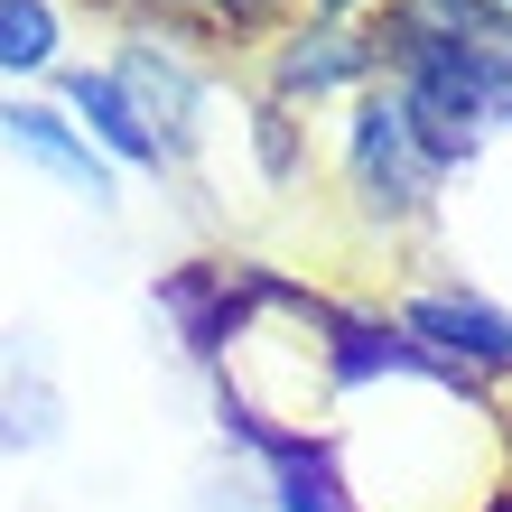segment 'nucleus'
<instances>
[{
  "label": "nucleus",
  "mask_w": 512,
  "mask_h": 512,
  "mask_svg": "<svg viewBox=\"0 0 512 512\" xmlns=\"http://www.w3.org/2000/svg\"><path fill=\"white\" fill-rule=\"evenodd\" d=\"M364 28L382 56V84L419 122L466 131V140L512 131V19H503V0H391Z\"/></svg>",
  "instance_id": "obj_1"
},
{
  "label": "nucleus",
  "mask_w": 512,
  "mask_h": 512,
  "mask_svg": "<svg viewBox=\"0 0 512 512\" xmlns=\"http://www.w3.org/2000/svg\"><path fill=\"white\" fill-rule=\"evenodd\" d=\"M475 168H485V140L419 122L382 75H373L354 103H336V187H345V205H354V224L382 233V243L438 224L447 187L475 177Z\"/></svg>",
  "instance_id": "obj_2"
},
{
  "label": "nucleus",
  "mask_w": 512,
  "mask_h": 512,
  "mask_svg": "<svg viewBox=\"0 0 512 512\" xmlns=\"http://www.w3.org/2000/svg\"><path fill=\"white\" fill-rule=\"evenodd\" d=\"M373 75H382V56H373V28H364V19L289 10V19L261 38V84H252V94L280 103L289 122H298V112H336V103H354Z\"/></svg>",
  "instance_id": "obj_3"
},
{
  "label": "nucleus",
  "mask_w": 512,
  "mask_h": 512,
  "mask_svg": "<svg viewBox=\"0 0 512 512\" xmlns=\"http://www.w3.org/2000/svg\"><path fill=\"white\" fill-rule=\"evenodd\" d=\"M391 326L457 382H503L512 373V308L485 298L475 280H419L391 298Z\"/></svg>",
  "instance_id": "obj_4"
},
{
  "label": "nucleus",
  "mask_w": 512,
  "mask_h": 512,
  "mask_svg": "<svg viewBox=\"0 0 512 512\" xmlns=\"http://www.w3.org/2000/svg\"><path fill=\"white\" fill-rule=\"evenodd\" d=\"M0 149H10L28 177H47L56 196L94 205V215H122V168L56 112V94H0Z\"/></svg>",
  "instance_id": "obj_5"
},
{
  "label": "nucleus",
  "mask_w": 512,
  "mask_h": 512,
  "mask_svg": "<svg viewBox=\"0 0 512 512\" xmlns=\"http://www.w3.org/2000/svg\"><path fill=\"white\" fill-rule=\"evenodd\" d=\"M47 94H56V112H66V122L84 131L103 149L112 168L122 177H177V159H168V140L149 131V112L131 103V84L103 66V56H66V66L47 75Z\"/></svg>",
  "instance_id": "obj_6"
},
{
  "label": "nucleus",
  "mask_w": 512,
  "mask_h": 512,
  "mask_svg": "<svg viewBox=\"0 0 512 512\" xmlns=\"http://www.w3.org/2000/svg\"><path fill=\"white\" fill-rule=\"evenodd\" d=\"M224 438H243L261 457V485H270L280 512H354V485H345V466L326 457V438L280 429L270 410H243V401H224Z\"/></svg>",
  "instance_id": "obj_7"
},
{
  "label": "nucleus",
  "mask_w": 512,
  "mask_h": 512,
  "mask_svg": "<svg viewBox=\"0 0 512 512\" xmlns=\"http://www.w3.org/2000/svg\"><path fill=\"white\" fill-rule=\"evenodd\" d=\"M66 56H75L66 0H0V94H38Z\"/></svg>",
  "instance_id": "obj_8"
},
{
  "label": "nucleus",
  "mask_w": 512,
  "mask_h": 512,
  "mask_svg": "<svg viewBox=\"0 0 512 512\" xmlns=\"http://www.w3.org/2000/svg\"><path fill=\"white\" fill-rule=\"evenodd\" d=\"M131 19H168V28H196V38H270V28L289 19V0H122Z\"/></svg>",
  "instance_id": "obj_9"
},
{
  "label": "nucleus",
  "mask_w": 512,
  "mask_h": 512,
  "mask_svg": "<svg viewBox=\"0 0 512 512\" xmlns=\"http://www.w3.org/2000/svg\"><path fill=\"white\" fill-rule=\"evenodd\" d=\"M298 10H317V19H373V10H391V0H298Z\"/></svg>",
  "instance_id": "obj_10"
},
{
  "label": "nucleus",
  "mask_w": 512,
  "mask_h": 512,
  "mask_svg": "<svg viewBox=\"0 0 512 512\" xmlns=\"http://www.w3.org/2000/svg\"><path fill=\"white\" fill-rule=\"evenodd\" d=\"M503 19H512V0H503Z\"/></svg>",
  "instance_id": "obj_11"
}]
</instances>
